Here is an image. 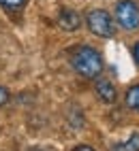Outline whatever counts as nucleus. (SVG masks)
<instances>
[{"mask_svg": "<svg viewBox=\"0 0 139 151\" xmlns=\"http://www.w3.org/2000/svg\"><path fill=\"white\" fill-rule=\"evenodd\" d=\"M71 64L82 77L86 79H96L103 70V60L92 47H79L71 55Z\"/></svg>", "mask_w": 139, "mask_h": 151, "instance_id": "1", "label": "nucleus"}, {"mask_svg": "<svg viewBox=\"0 0 139 151\" xmlns=\"http://www.w3.org/2000/svg\"><path fill=\"white\" fill-rule=\"evenodd\" d=\"M86 22H88V28H90V32L96 34V36H114V22H111V17H109V13L101 11V9H94V11L88 13L86 17Z\"/></svg>", "mask_w": 139, "mask_h": 151, "instance_id": "2", "label": "nucleus"}, {"mask_svg": "<svg viewBox=\"0 0 139 151\" xmlns=\"http://www.w3.org/2000/svg\"><path fill=\"white\" fill-rule=\"evenodd\" d=\"M116 19L126 30H135L139 26V6L133 0H122L116 6Z\"/></svg>", "mask_w": 139, "mask_h": 151, "instance_id": "3", "label": "nucleus"}, {"mask_svg": "<svg viewBox=\"0 0 139 151\" xmlns=\"http://www.w3.org/2000/svg\"><path fill=\"white\" fill-rule=\"evenodd\" d=\"M60 26L64 28V30H77L79 28V24H82V19H79V15L73 11V9H62V13H60Z\"/></svg>", "mask_w": 139, "mask_h": 151, "instance_id": "4", "label": "nucleus"}, {"mask_svg": "<svg viewBox=\"0 0 139 151\" xmlns=\"http://www.w3.org/2000/svg\"><path fill=\"white\" fill-rule=\"evenodd\" d=\"M96 92L101 96V100H105V102H116V87L109 81H98Z\"/></svg>", "mask_w": 139, "mask_h": 151, "instance_id": "5", "label": "nucleus"}, {"mask_svg": "<svg viewBox=\"0 0 139 151\" xmlns=\"http://www.w3.org/2000/svg\"><path fill=\"white\" fill-rule=\"evenodd\" d=\"M114 151H139V134H133L124 143H118L114 147Z\"/></svg>", "mask_w": 139, "mask_h": 151, "instance_id": "6", "label": "nucleus"}, {"mask_svg": "<svg viewBox=\"0 0 139 151\" xmlns=\"http://www.w3.org/2000/svg\"><path fill=\"white\" fill-rule=\"evenodd\" d=\"M126 104L131 106L133 111H139V85L131 87L126 92Z\"/></svg>", "mask_w": 139, "mask_h": 151, "instance_id": "7", "label": "nucleus"}, {"mask_svg": "<svg viewBox=\"0 0 139 151\" xmlns=\"http://www.w3.org/2000/svg\"><path fill=\"white\" fill-rule=\"evenodd\" d=\"M0 4L9 6V9H19V6L24 4V0H0Z\"/></svg>", "mask_w": 139, "mask_h": 151, "instance_id": "8", "label": "nucleus"}, {"mask_svg": "<svg viewBox=\"0 0 139 151\" xmlns=\"http://www.w3.org/2000/svg\"><path fill=\"white\" fill-rule=\"evenodd\" d=\"M7 100H9V92H7L4 87H0V106L7 104Z\"/></svg>", "mask_w": 139, "mask_h": 151, "instance_id": "9", "label": "nucleus"}, {"mask_svg": "<svg viewBox=\"0 0 139 151\" xmlns=\"http://www.w3.org/2000/svg\"><path fill=\"white\" fill-rule=\"evenodd\" d=\"M75 151H94V149H92V147H88V145H79Z\"/></svg>", "mask_w": 139, "mask_h": 151, "instance_id": "10", "label": "nucleus"}, {"mask_svg": "<svg viewBox=\"0 0 139 151\" xmlns=\"http://www.w3.org/2000/svg\"><path fill=\"white\" fill-rule=\"evenodd\" d=\"M133 53H135V60H137V62H139V43L135 45V49H133Z\"/></svg>", "mask_w": 139, "mask_h": 151, "instance_id": "11", "label": "nucleus"}]
</instances>
